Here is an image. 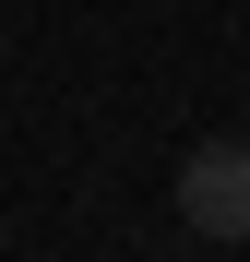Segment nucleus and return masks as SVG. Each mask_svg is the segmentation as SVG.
<instances>
[{"mask_svg": "<svg viewBox=\"0 0 250 262\" xmlns=\"http://www.w3.org/2000/svg\"><path fill=\"white\" fill-rule=\"evenodd\" d=\"M179 227L191 238H250V143H191L179 155Z\"/></svg>", "mask_w": 250, "mask_h": 262, "instance_id": "1", "label": "nucleus"}, {"mask_svg": "<svg viewBox=\"0 0 250 262\" xmlns=\"http://www.w3.org/2000/svg\"><path fill=\"white\" fill-rule=\"evenodd\" d=\"M0 250H12V227H0Z\"/></svg>", "mask_w": 250, "mask_h": 262, "instance_id": "2", "label": "nucleus"}]
</instances>
